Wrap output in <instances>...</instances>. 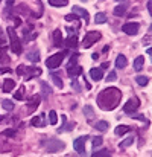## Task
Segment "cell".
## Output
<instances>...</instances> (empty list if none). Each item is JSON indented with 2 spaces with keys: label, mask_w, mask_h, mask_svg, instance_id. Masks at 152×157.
I'll return each instance as SVG.
<instances>
[{
  "label": "cell",
  "mask_w": 152,
  "mask_h": 157,
  "mask_svg": "<svg viewBox=\"0 0 152 157\" xmlns=\"http://www.w3.org/2000/svg\"><path fill=\"white\" fill-rule=\"evenodd\" d=\"M120 99H122V92L116 87H109V89L102 90L98 95L96 101L99 108H102L103 111H109V110L117 108V105L120 104Z\"/></svg>",
  "instance_id": "obj_1"
},
{
  "label": "cell",
  "mask_w": 152,
  "mask_h": 157,
  "mask_svg": "<svg viewBox=\"0 0 152 157\" xmlns=\"http://www.w3.org/2000/svg\"><path fill=\"white\" fill-rule=\"evenodd\" d=\"M8 35L11 38V51L15 53V55H20V53L23 52V46H21V41L18 40L14 28H11V26L8 28Z\"/></svg>",
  "instance_id": "obj_2"
},
{
  "label": "cell",
  "mask_w": 152,
  "mask_h": 157,
  "mask_svg": "<svg viewBox=\"0 0 152 157\" xmlns=\"http://www.w3.org/2000/svg\"><path fill=\"white\" fill-rule=\"evenodd\" d=\"M101 32L99 31H90V32H87L85 34V37H84V40H82V46L85 48V49H90L95 43H98L99 40H101Z\"/></svg>",
  "instance_id": "obj_3"
},
{
  "label": "cell",
  "mask_w": 152,
  "mask_h": 157,
  "mask_svg": "<svg viewBox=\"0 0 152 157\" xmlns=\"http://www.w3.org/2000/svg\"><path fill=\"white\" fill-rule=\"evenodd\" d=\"M64 56H65V52H59V53H55V55H50V56L46 59V66H47L49 69H52V70H53V69H58V67L61 66Z\"/></svg>",
  "instance_id": "obj_4"
},
{
  "label": "cell",
  "mask_w": 152,
  "mask_h": 157,
  "mask_svg": "<svg viewBox=\"0 0 152 157\" xmlns=\"http://www.w3.org/2000/svg\"><path fill=\"white\" fill-rule=\"evenodd\" d=\"M46 150H47V153H56V151H61V150H64V142H61V140H58V139H49L46 144Z\"/></svg>",
  "instance_id": "obj_5"
},
{
  "label": "cell",
  "mask_w": 152,
  "mask_h": 157,
  "mask_svg": "<svg viewBox=\"0 0 152 157\" xmlns=\"http://www.w3.org/2000/svg\"><path fill=\"white\" fill-rule=\"evenodd\" d=\"M140 107V101H139V98H131V99H128V102L123 105V111L125 113H128V114H134L135 111H137V108Z\"/></svg>",
  "instance_id": "obj_6"
},
{
  "label": "cell",
  "mask_w": 152,
  "mask_h": 157,
  "mask_svg": "<svg viewBox=\"0 0 152 157\" xmlns=\"http://www.w3.org/2000/svg\"><path fill=\"white\" fill-rule=\"evenodd\" d=\"M139 29H140V25H139V23H134V21L125 23V25L122 26V31H123L126 35H137V34H139Z\"/></svg>",
  "instance_id": "obj_7"
},
{
  "label": "cell",
  "mask_w": 152,
  "mask_h": 157,
  "mask_svg": "<svg viewBox=\"0 0 152 157\" xmlns=\"http://www.w3.org/2000/svg\"><path fill=\"white\" fill-rule=\"evenodd\" d=\"M87 139H88V136H81V137L75 139V140H73V148H75V151H78L79 154L85 153V140H87Z\"/></svg>",
  "instance_id": "obj_8"
},
{
  "label": "cell",
  "mask_w": 152,
  "mask_h": 157,
  "mask_svg": "<svg viewBox=\"0 0 152 157\" xmlns=\"http://www.w3.org/2000/svg\"><path fill=\"white\" fill-rule=\"evenodd\" d=\"M40 75H41V69H38V67H26L24 79H32V78L40 76Z\"/></svg>",
  "instance_id": "obj_9"
},
{
  "label": "cell",
  "mask_w": 152,
  "mask_h": 157,
  "mask_svg": "<svg viewBox=\"0 0 152 157\" xmlns=\"http://www.w3.org/2000/svg\"><path fill=\"white\" fill-rule=\"evenodd\" d=\"M31 125H32V127H44V125H46V114L41 113V114L34 116L32 121H31Z\"/></svg>",
  "instance_id": "obj_10"
},
{
  "label": "cell",
  "mask_w": 152,
  "mask_h": 157,
  "mask_svg": "<svg viewBox=\"0 0 152 157\" xmlns=\"http://www.w3.org/2000/svg\"><path fill=\"white\" fill-rule=\"evenodd\" d=\"M41 102V98L38 96V95H32L31 98H29V101H28V108H29V111H34L38 105Z\"/></svg>",
  "instance_id": "obj_11"
},
{
  "label": "cell",
  "mask_w": 152,
  "mask_h": 157,
  "mask_svg": "<svg viewBox=\"0 0 152 157\" xmlns=\"http://www.w3.org/2000/svg\"><path fill=\"white\" fill-rule=\"evenodd\" d=\"M67 73H69L70 78H76L78 75L82 73V67L78 66V64H75V66H69V67H67Z\"/></svg>",
  "instance_id": "obj_12"
},
{
  "label": "cell",
  "mask_w": 152,
  "mask_h": 157,
  "mask_svg": "<svg viewBox=\"0 0 152 157\" xmlns=\"http://www.w3.org/2000/svg\"><path fill=\"white\" fill-rule=\"evenodd\" d=\"M53 44H55V48H61V46L64 44L62 34H61V29H56V31H53Z\"/></svg>",
  "instance_id": "obj_13"
},
{
  "label": "cell",
  "mask_w": 152,
  "mask_h": 157,
  "mask_svg": "<svg viewBox=\"0 0 152 157\" xmlns=\"http://www.w3.org/2000/svg\"><path fill=\"white\" fill-rule=\"evenodd\" d=\"M73 14H76V15H79V17H82L84 20H85V23H88V18H90V14L85 11V9H82L81 6H73Z\"/></svg>",
  "instance_id": "obj_14"
},
{
  "label": "cell",
  "mask_w": 152,
  "mask_h": 157,
  "mask_svg": "<svg viewBox=\"0 0 152 157\" xmlns=\"http://www.w3.org/2000/svg\"><path fill=\"white\" fill-rule=\"evenodd\" d=\"M14 87H15V81L14 79H5V82H3V92L5 93H9V92H12L14 90Z\"/></svg>",
  "instance_id": "obj_15"
},
{
  "label": "cell",
  "mask_w": 152,
  "mask_h": 157,
  "mask_svg": "<svg viewBox=\"0 0 152 157\" xmlns=\"http://www.w3.org/2000/svg\"><path fill=\"white\" fill-rule=\"evenodd\" d=\"M65 44H67L69 49H76V48H78V37H76V34H75V35H70V37L67 38Z\"/></svg>",
  "instance_id": "obj_16"
},
{
  "label": "cell",
  "mask_w": 152,
  "mask_h": 157,
  "mask_svg": "<svg viewBox=\"0 0 152 157\" xmlns=\"http://www.w3.org/2000/svg\"><path fill=\"white\" fill-rule=\"evenodd\" d=\"M90 76L95 79V81H101L103 78V70L102 69H91L90 70Z\"/></svg>",
  "instance_id": "obj_17"
},
{
  "label": "cell",
  "mask_w": 152,
  "mask_h": 157,
  "mask_svg": "<svg viewBox=\"0 0 152 157\" xmlns=\"http://www.w3.org/2000/svg\"><path fill=\"white\" fill-rule=\"evenodd\" d=\"M126 64H128V59H126L125 55H119L116 58V67L117 69H123V67H126Z\"/></svg>",
  "instance_id": "obj_18"
},
{
  "label": "cell",
  "mask_w": 152,
  "mask_h": 157,
  "mask_svg": "<svg viewBox=\"0 0 152 157\" xmlns=\"http://www.w3.org/2000/svg\"><path fill=\"white\" fill-rule=\"evenodd\" d=\"M84 114L87 116L88 122H93V119H95V110H93L91 105H85L84 107Z\"/></svg>",
  "instance_id": "obj_19"
},
{
  "label": "cell",
  "mask_w": 152,
  "mask_h": 157,
  "mask_svg": "<svg viewBox=\"0 0 152 157\" xmlns=\"http://www.w3.org/2000/svg\"><path fill=\"white\" fill-rule=\"evenodd\" d=\"M143 63H145V58L140 55V56H137L135 59H134V70L135 72H140L142 69H143Z\"/></svg>",
  "instance_id": "obj_20"
},
{
  "label": "cell",
  "mask_w": 152,
  "mask_h": 157,
  "mask_svg": "<svg viewBox=\"0 0 152 157\" xmlns=\"http://www.w3.org/2000/svg\"><path fill=\"white\" fill-rule=\"evenodd\" d=\"M40 86H41V92H43V96L44 98H47L49 95L52 93V87L47 84V82H44V81H41L40 82Z\"/></svg>",
  "instance_id": "obj_21"
},
{
  "label": "cell",
  "mask_w": 152,
  "mask_h": 157,
  "mask_svg": "<svg viewBox=\"0 0 152 157\" xmlns=\"http://www.w3.org/2000/svg\"><path fill=\"white\" fill-rule=\"evenodd\" d=\"M128 131H131V127H128V125H119V127L114 130V133H116L117 136H123V134H126Z\"/></svg>",
  "instance_id": "obj_22"
},
{
  "label": "cell",
  "mask_w": 152,
  "mask_h": 157,
  "mask_svg": "<svg viewBox=\"0 0 152 157\" xmlns=\"http://www.w3.org/2000/svg\"><path fill=\"white\" fill-rule=\"evenodd\" d=\"M26 58L29 61H32V63H38L40 61V52L38 51H31V52L26 55Z\"/></svg>",
  "instance_id": "obj_23"
},
{
  "label": "cell",
  "mask_w": 152,
  "mask_h": 157,
  "mask_svg": "<svg viewBox=\"0 0 152 157\" xmlns=\"http://www.w3.org/2000/svg\"><path fill=\"white\" fill-rule=\"evenodd\" d=\"M134 140H135V137H134V136H129V137H126L123 142H120V145H119V147H120L122 150H125V148L131 147V145L134 144Z\"/></svg>",
  "instance_id": "obj_24"
},
{
  "label": "cell",
  "mask_w": 152,
  "mask_h": 157,
  "mask_svg": "<svg viewBox=\"0 0 152 157\" xmlns=\"http://www.w3.org/2000/svg\"><path fill=\"white\" fill-rule=\"evenodd\" d=\"M95 21H96V25H103V23H106V14L98 12V14L95 15Z\"/></svg>",
  "instance_id": "obj_25"
},
{
  "label": "cell",
  "mask_w": 152,
  "mask_h": 157,
  "mask_svg": "<svg viewBox=\"0 0 152 157\" xmlns=\"http://www.w3.org/2000/svg\"><path fill=\"white\" fill-rule=\"evenodd\" d=\"M9 61V56L6 55V48L2 46L0 48V64H6Z\"/></svg>",
  "instance_id": "obj_26"
},
{
  "label": "cell",
  "mask_w": 152,
  "mask_h": 157,
  "mask_svg": "<svg viewBox=\"0 0 152 157\" xmlns=\"http://www.w3.org/2000/svg\"><path fill=\"white\" fill-rule=\"evenodd\" d=\"M108 127H109V125H108V122H106V121H99V122L96 124V127H95V128H96V130H99V131H102V133H105V131L108 130Z\"/></svg>",
  "instance_id": "obj_27"
},
{
  "label": "cell",
  "mask_w": 152,
  "mask_h": 157,
  "mask_svg": "<svg viewBox=\"0 0 152 157\" xmlns=\"http://www.w3.org/2000/svg\"><path fill=\"white\" fill-rule=\"evenodd\" d=\"M49 5L52 6H56V8H62V6H67L69 5V0H49Z\"/></svg>",
  "instance_id": "obj_28"
},
{
  "label": "cell",
  "mask_w": 152,
  "mask_h": 157,
  "mask_svg": "<svg viewBox=\"0 0 152 157\" xmlns=\"http://www.w3.org/2000/svg\"><path fill=\"white\" fill-rule=\"evenodd\" d=\"M125 12H126V6H123V5H119L114 8V15H117V17L125 15Z\"/></svg>",
  "instance_id": "obj_29"
},
{
  "label": "cell",
  "mask_w": 152,
  "mask_h": 157,
  "mask_svg": "<svg viewBox=\"0 0 152 157\" xmlns=\"http://www.w3.org/2000/svg\"><path fill=\"white\" fill-rule=\"evenodd\" d=\"M2 107H3L6 111H11V110H14V102H12L11 99H3V101H2Z\"/></svg>",
  "instance_id": "obj_30"
},
{
  "label": "cell",
  "mask_w": 152,
  "mask_h": 157,
  "mask_svg": "<svg viewBox=\"0 0 152 157\" xmlns=\"http://www.w3.org/2000/svg\"><path fill=\"white\" fill-rule=\"evenodd\" d=\"M56 122H58V114H56L55 110H50L49 111V124L50 125H56Z\"/></svg>",
  "instance_id": "obj_31"
},
{
  "label": "cell",
  "mask_w": 152,
  "mask_h": 157,
  "mask_svg": "<svg viewBox=\"0 0 152 157\" xmlns=\"http://www.w3.org/2000/svg\"><path fill=\"white\" fill-rule=\"evenodd\" d=\"M135 81H137V84L139 86H148V82H149V78H146V76H142V75H139L137 78H135Z\"/></svg>",
  "instance_id": "obj_32"
},
{
  "label": "cell",
  "mask_w": 152,
  "mask_h": 157,
  "mask_svg": "<svg viewBox=\"0 0 152 157\" xmlns=\"http://www.w3.org/2000/svg\"><path fill=\"white\" fill-rule=\"evenodd\" d=\"M91 157H109V153H108V150H101V151L93 153Z\"/></svg>",
  "instance_id": "obj_33"
},
{
  "label": "cell",
  "mask_w": 152,
  "mask_h": 157,
  "mask_svg": "<svg viewBox=\"0 0 152 157\" xmlns=\"http://www.w3.org/2000/svg\"><path fill=\"white\" fill-rule=\"evenodd\" d=\"M24 92H26V90H24V87H20V89H18V92H15L14 98H15V99H18V101H21V99L24 98V96H23V95H24Z\"/></svg>",
  "instance_id": "obj_34"
},
{
  "label": "cell",
  "mask_w": 152,
  "mask_h": 157,
  "mask_svg": "<svg viewBox=\"0 0 152 157\" xmlns=\"http://www.w3.org/2000/svg\"><path fill=\"white\" fill-rule=\"evenodd\" d=\"M52 79H53V82H55V86H56V87H59V89H61V87L64 86V84H62V81H61V78H59L58 75H52Z\"/></svg>",
  "instance_id": "obj_35"
},
{
  "label": "cell",
  "mask_w": 152,
  "mask_h": 157,
  "mask_svg": "<svg viewBox=\"0 0 152 157\" xmlns=\"http://www.w3.org/2000/svg\"><path fill=\"white\" fill-rule=\"evenodd\" d=\"M102 142H103V139H102L101 136H96V137H93V148H98V147H101Z\"/></svg>",
  "instance_id": "obj_36"
},
{
  "label": "cell",
  "mask_w": 152,
  "mask_h": 157,
  "mask_svg": "<svg viewBox=\"0 0 152 157\" xmlns=\"http://www.w3.org/2000/svg\"><path fill=\"white\" fill-rule=\"evenodd\" d=\"M26 67H28V66H23V64H21V66H18L17 73H18L20 76H23V75H24V72H26Z\"/></svg>",
  "instance_id": "obj_37"
},
{
  "label": "cell",
  "mask_w": 152,
  "mask_h": 157,
  "mask_svg": "<svg viewBox=\"0 0 152 157\" xmlns=\"http://www.w3.org/2000/svg\"><path fill=\"white\" fill-rule=\"evenodd\" d=\"M116 78H117V75H116V72L113 70V72H109V73H108L106 81H116Z\"/></svg>",
  "instance_id": "obj_38"
},
{
  "label": "cell",
  "mask_w": 152,
  "mask_h": 157,
  "mask_svg": "<svg viewBox=\"0 0 152 157\" xmlns=\"http://www.w3.org/2000/svg\"><path fill=\"white\" fill-rule=\"evenodd\" d=\"M61 121H62V124H61V128H58V133H62V131H64V128H65V121H67V117H65V116H61Z\"/></svg>",
  "instance_id": "obj_39"
},
{
  "label": "cell",
  "mask_w": 152,
  "mask_h": 157,
  "mask_svg": "<svg viewBox=\"0 0 152 157\" xmlns=\"http://www.w3.org/2000/svg\"><path fill=\"white\" fill-rule=\"evenodd\" d=\"M64 18H65V20H67V21H73V20H76V18H78V15H76V14H73V12H72V14H69V15H65V17H64Z\"/></svg>",
  "instance_id": "obj_40"
},
{
  "label": "cell",
  "mask_w": 152,
  "mask_h": 157,
  "mask_svg": "<svg viewBox=\"0 0 152 157\" xmlns=\"http://www.w3.org/2000/svg\"><path fill=\"white\" fill-rule=\"evenodd\" d=\"M72 87H73V89H75L76 92H81V87H79V84H78V81H76L75 78L72 79Z\"/></svg>",
  "instance_id": "obj_41"
},
{
  "label": "cell",
  "mask_w": 152,
  "mask_h": 157,
  "mask_svg": "<svg viewBox=\"0 0 152 157\" xmlns=\"http://www.w3.org/2000/svg\"><path fill=\"white\" fill-rule=\"evenodd\" d=\"M5 136H9V137H14L15 136V130H12V128H8L5 133H3Z\"/></svg>",
  "instance_id": "obj_42"
},
{
  "label": "cell",
  "mask_w": 152,
  "mask_h": 157,
  "mask_svg": "<svg viewBox=\"0 0 152 157\" xmlns=\"http://www.w3.org/2000/svg\"><path fill=\"white\" fill-rule=\"evenodd\" d=\"M78 55H79V53H73V55H72V59H70V64H69V66H75V64H76Z\"/></svg>",
  "instance_id": "obj_43"
},
{
  "label": "cell",
  "mask_w": 152,
  "mask_h": 157,
  "mask_svg": "<svg viewBox=\"0 0 152 157\" xmlns=\"http://www.w3.org/2000/svg\"><path fill=\"white\" fill-rule=\"evenodd\" d=\"M6 44V38H5V35L0 32V46H5Z\"/></svg>",
  "instance_id": "obj_44"
},
{
  "label": "cell",
  "mask_w": 152,
  "mask_h": 157,
  "mask_svg": "<svg viewBox=\"0 0 152 157\" xmlns=\"http://www.w3.org/2000/svg\"><path fill=\"white\" fill-rule=\"evenodd\" d=\"M73 127H75V122H72V124H69V125H65V128H64V131L67 130V131H70V130H73Z\"/></svg>",
  "instance_id": "obj_45"
},
{
  "label": "cell",
  "mask_w": 152,
  "mask_h": 157,
  "mask_svg": "<svg viewBox=\"0 0 152 157\" xmlns=\"http://www.w3.org/2000/svg\"><path fill=\"white\" fill-rule=\"evenodd\" d=\"M148 11H149V14L152 15V0H149V2H148Z\"/></svg>",
  "instance_id": "obj_46"
},
{
  "label": "cell",
  "mask_w": 152,
  "mask_h": 157,
  "mask_svg": "<svg viewBox=\"0 0 152 157\" xmlns=\"http://www.w3.org/2000/svg\"><path fill=\"white\" fill-rule=\"evenodd\" d=\"M11 69L9 67H5V69H0V73H6V72H9Z\"/></svg>",
  "instance_id": "obj_47"
},
{
  "label": "cell",
  "mask_w": 152,
  "mask_h": 157,
  "mask_svg": "<svg viewBox=\"0 0 152 157\" xmlns=\"http://www.w3.org/2000/svg\"><path fill=\"white\" fill-rule=\"evenodd\" d=\"M12 3H14V0H6V6H8V8H11Z\"/></svg>",
  "instance_id": "obj_48"
},
{
  "label": "cell",
  "mask_w": 152,
  "mask_h": 157,
  "mask_svg": "<svg viewBox=\"0 0 152 157\" xmlns=\"http://www.w3.org/2000/svg\"><path fill=\"white\" fill-rule=\"evenodd\" d=\"M108 66H109V63H103V64H102V70H103V69H106V67H108Z\"/></svg>",
  "instance_id": "obj_49"
},
{
  "label": "cell",
  "mask_w": 152,
  "mask_h": 157,
  "mask_svg": "<svg viewBox=\"0 0 152 157\" xmlns=\"http://www.w3.org/2000/svg\"><path fill=\"white\" fill-rule=\"evenodd\" d=\"M98 56H99L98 53H93V55H91V58H93V59H98Z\"/></svg>",
  "instance_id": "obj_50"
},
{
  "label": "cell",
  "mask_w": 152,
  "mask_h": 157,
  "mask_svg": "<svg viewBox=\"0 0 152 157\" xmlns=\"http://www.w3.org/2000/svg\"><path fill=\"white\" fill-rule=\"evenodd\" d=\"M148 55H152V48H149V49H148Z\"/></svg>",
  "instance_id": "obj_51"
},
{
  "label": "cell",
  "mask_w": 152,
  "mask_h": 157,
  "mask_svg": "<svg viewBox=\"0 0 152 157\" xmlns=\"http://www.w3.org/2000/svg\"><path fill=\"white\" fill-rule=\"evenodd\" d=\"M117 2H123V0H117Z\"/></svg>",
  "instance_id": "obj_52"
},
{
  "label": "cell",
  "mask_w": 152,
  "mask_h": 157,
  "mask_svg": "<svg viewBox=\"0 0 152 157\" xmlns=\"http://www.w3.org/2000/svg\"><path fill=\"white\" fill-rule=\"evenodd\" d=\"M151 31H152V25H151Z\"/></svg>",
  "instance_id": "obj_53"
},
{
  "label": "cell",
  "mask_w": 152,
  "mask_h": 157,
  "mask_svg": "<svg viewBox=\"0 0 152 157\" xmlns=\"http://www.w3.org/2000/svg\"><path fill=\"white\" fill-rule=\"evenodd\" d=\"M82 2H85V0H82Z\"/></svg>",
  "instance_id": "obj_54"
},
{
  "label": "cell",
  "mask_w": 152,
  "mask_h": 157,
  "mask_svg": "<svg viewBox=\"0 0 152 157\" xmlns=\"http://www.w3.org/2000/svg\"><path fill=\"white\" fill-rule=\"evenodd\" d=\"M0 2H2V0H0Z\"/></svg>",
  "instance_id": "obj_55"
}]
</instances>
